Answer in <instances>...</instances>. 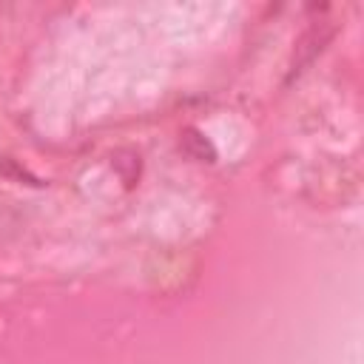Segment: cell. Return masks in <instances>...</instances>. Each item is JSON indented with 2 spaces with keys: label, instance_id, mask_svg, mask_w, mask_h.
Returning a JSON list of instances; mask_svg holds the SVG:
<instances>
[{
  "label": "cell",
  "instance_id": "obj_1",
  "mask_svg": "<svg viewBox=\"0 0 364 364\" xmlns=\"http://www.w3.org/2000/svg\"><path fill=\"white\" fill-rule=\"evenodd\" d=\"M182 142H185V151L188 154H193L196 159H202V162H213V148L205 142V136L202 134H196V131H185V136H182Z\"/></svg>",
  "mask_w": 364,
  "mask_h": 364
}]
</instances>
